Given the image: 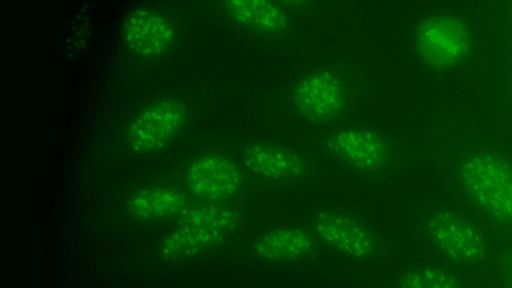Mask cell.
Returning <instances> with one entry per match:
<instances>
[{"mask_svg":"<svg viewBox=\"0 0 512 288\" xmlns=\"http://www.w3.org/2000/svg\"><path fill=\"white\" fill-rule=\"evenodd\" d=\"M416 47L421 58L437 69L460 63L469 53L471 36L458 18L438 15L424 20L417 28Z\"/></svg>","mask_w":512,"mask_h":288,"instance_id":"cell-2","label":"cell"},{"mask_svg":"<svg viewBox=\"0 0 512 288\" xmlns=\"http://www.w3.org/2000/svg\"><path fill=\"white\" fill-rule=\"evenodd\" d=\"M398 288H462L458 277L452 272L437 267H419L404 272L397 283Z\"/></svg>","mask_w":512,"mask_h":288,"instance_id":"cell-16","label":"cell"},{"mask_svg":"<svg viewBox=\"0 0 512 288\" xmlns=\"http://www.w3.org/2000/svg\"><path fill=\"white\" fill-rule=\"evenodd\" d=\"M238 215L231 207L218 202H208L184 208L179 213V223L225 234L231 233L238 225Z\"/></svg>","mask_w":512,"mask_h":288,"instance_id":"cell-15","label":"cell"},{"mask_svg":"<svg viewBox=\"0 0 512 288\" xmlns=\"http://www.w3.org/2000/svg\"><path fill=\"white\" fill-rule=\"evenodd\" d=\"M186 183L195 196L218 202L237 194L242 185V173L229 158L207 154L188 166Z\"/></svg>","mask_w":512,"mask_h":288,"instance_id":"cell-5","label":"cell"},{"mask_svg":"<svg viewBox=\"0 0 512 288\" xmlns=\"http://www.w3.org/2000/svg\"><path fill=\"white\" fill-rule=\"evenodd\" d=\"M335 155L353 167L373 171L382 167L388 158V147L376 132L348 128L334 133L329 141Z\"/></svg>","mask_w":512,"mask_h":288,"instance_id":"cell-9","label":"cell"},{"mask_svg":"<svg viewBox=\"0 0 512 288\" xmlns=\"http://www.w3.org/2000/svg\"><path fill=\"white\" fill-rule=\"evenodd\" d=\"M243 161L252 173L273 181L296 178L305 168L302 158L296 153L265 144L249 146L243 154Z\"/></svg>","mask_w":512,"mask_h":288,"instance_id":"cell-10","label":"cell"},{"mask_svg":"<svg viewBox=\"0 0 512 288\" xmlns=\"http://www.w3.org/2000/svg\"><path fill=\"white\" fill-rule=\"evenodd\" d=\"M226 236L219 231L180 224L162 240L159 254L167 260L195 257L218 246Z\"/></svg>","mask_w":512,"mask_h":288,"instance_id":"cell-12","label":"cell"},{"mask_svg":"<svg viewBox=\"0 0 512 288\" xmlns=\"http://www.w3.org/2000/svg\"><path fill=\"white\" fill-rule=\"evenodd\" d=\"M317 236L334 250L354 259H366L376 250V241L360 223L337 212L317 214L313 222Z\"/></svg>","mask_w":512,"mask_h":288,"instance_id":"cell-7","label":"cell"},{"mask_svg":"<svg viewBox=\"0 0 512 288\" xmlns=\"http://www.w3.org/2000/svg\"><path fill=\"white\" fill-rule=\"evenodd\" d=\"M427 233L433 244L448 258L475 264L487 254L482 232L465 217L451 211H438L427 222Z\"/></svg>","mask_w":512,"mask_h":288,"instance_id":"cell-3","label":"cell"},{"mask_svg":"<svg viewBox=\"0 0 512 288\" xmlns=\"http://www.w3.org/2000/svg\"><path fill=\"white\" fill-rule=\"evenodd\" d=\"M185 194L173 187H151L134 193L128 200L130 214L140 220H157L180 213Z\"/></svg>","mask_w":512,"mask_h":288,"instance_id":"cell-13","label":"cell"},{"mask_svg":"<svg viewBox=\"0 0 512 288\" xmlns=\"http://www.w3.org/2000/svg\"><path fill=\"white\" fill-rule=\"evenodd\" d=\"M459 183L468 198L494 220L512 228V165L489 153L462 160Z\"/></svg>","mask_w":512,"mask_h":288,"instance_id":"cell-1","label":"cell"},{"mask_svg":"<svg viewBox=\"0 0 512 288\" xmlns=\"http://www.w3.org/2000/svg\"><path fill=\"white\" fill-rule=\"evenodd\" d=\"M187 118L185 106L164 99L141 110L130 122L127 141L136 153H148L165 146L182 128Z\"/></svg>","mask_w":512,"mask_h":288,"instance_id":"cell-4","label":"cell"},{"mask_svg":"<svg viewBox=\"0 0 512 288\" xmlns=\"http://www.w3.org/2000/svg\"><path fill=\"white\" fill-rule=\"evenodd\" d=\"M225 6L237 23L260 32L279 33L287 26L284 11L269 1L233 0L226 2Z\"/></svg>","mask_w":512,"mask_h":288,"instance_id":"cell-14","label":"cell"},{"mask_svg":"<svg viewBox=\"0 0 512 288\" xmlns=\"http://www.w3.org/2000/svg\"><path fill=\"white\" fill-rule=\"evenodd\" d=\"M345 102V88L333 72L322 70L304 77L296 86L294 103L304 116L328 120L336 116Z\"/></svg>","mask_w":512,"mask_h":288,"instance_id":"cell-6","label":"cell"},{"mask_svg":"<svg viewBox=\"0 0 512 288\" xmlns=\"http://www.w3.org/2000/svg\"><path fill=\"white\" fill-rule=\"evenodd\" d=\"M501 281L503 288H512V254L502 258L500 264Z\"/></svg>","mask_w":512,"mask_h":288,"instance_id":"cell-17","label":"cell"},{"mask_svg":"<svg viewBox=\"0 0 512 288\" xmlns=\"http://www.w3.org/2000/svg\"><path fill=\"white\" fill-rule=\"evenodd\" d=\"M315 245V238L310 232L297 227H283L261 235L253 249L262 260L280 262L302 258L311 253Z\"/></svg>","mask_w":512,"mask_h":288,"instance_id":"cell-11","label":"cell"},{"mask_svg":"<svg viewBox=\"0 0 512 288\" xmlns=\"http://www.w3.org/2000/svg\"><path fill=\"white\" fill-rule=\"evenodd\" d=\"M124 40L141 57L163 54L175 39L173 25L161 14L148 9L134 10L124 25Z\"/></svg>","mask_w":512,"mask_h":288,"instance_id":"cell-8","label":"cell"}]
</instances>
